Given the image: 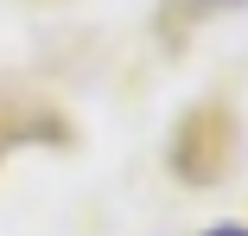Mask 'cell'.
Instances as JSON below:
<instances>
[{"instance_id":"cell-2","label":"cell","mask_w":248,"mask_h":236,"mask_svg":"<svg viewBox=\"0 0 248 236\" xmlns=\"http://www.w3.org/2000/svg\"><path fill=\"white\" fill-rule=\"evenodd\" d=\"M204 236H248L242 223H217V230H204Z\"/></svg>"},{"instance_id":"cell-1","label":"cell","mask_w":248,"mask_h":236,"mask_svg":"<svg viewBox=\"0 0 248 236\" xmlns=\"http://www.w3.org/2000/svg\"><path fill=\"white\" fill-rule=\"evenodd\" d=\"M223 153H229V115H223V109L185 115V128H178V172L210 179V172L223 166Z\"/></svg>"}]
</instances>
